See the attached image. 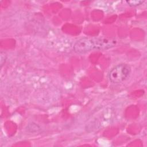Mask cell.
Returning a JSON list of instances; mask_svg holds the SVG:
<instances>
[{
    "instance_id": "6da1fadb",
    "label": "cell",
    "mask_w": 147,
    "mask_h": 147,
    "mask_svg": "<svg viewBox=\"0 0 147 147\" xmlns=\"http://www.w3.org/2000/svg\"><path fill=\"white\" fill-rule=\"evenodd\" d=\"M116 41L110 38L84 37L79 40L74 45L75 52L82 54L94 49H107L114 47Z\"/></svg>"
},
{
    "instance_id": "3957f363",
    "label": "cell",
    "mask_w": 147,
    "mask_h": 147,
    "mask_svg": "<svg viewBox=\"0 0 147 147\" xmlns=\"http://www.w3.org/2000/svg\"><path fill=\"white\" fill-rule=\"evenodd\" d=\"M145 1L141 0H133V1H127V3L130 6H137L142 4Z\"/></svg>"
},
{
    "instance_id": "7a4b0ae2",
    "label": "cell",
    "mask_w": 147,
    "mask_h": 147,
    "mask_svg": "<svg viewBox=\"0 0 147 147\" xmlns=\"http://www.w3.org/2000/svg\"><path fill=\"white\" fill-rule=\"evenodd\" d=\"M131 69L126 64L121 63L115 66L110 72L109 78L114 84L120 83L125 80L129 76Z\"/></svg>"
},
{
    "instance_id": "277c9868",
    "label": "cell",
    "mask_w": 147,
    "mask_h": 147,
    "mask_svg": "<svg viewBox=\"0 0 147 147\" xmlns=\"http://www.w3.org/2000/svg\"><path fill=\"white\" fill-rule=\"evenodd\" d=\"M0 57H1V67H2V65H3V64L5 62V59L6 58V55H5V52H1V54H0Z\"/></svg>"
}]
</instances>
